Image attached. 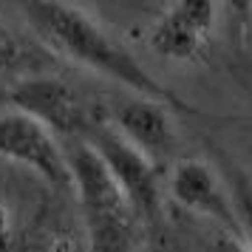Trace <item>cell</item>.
<instances>
[{"label":"cell","mask_w":252,"mask_h":252,"mask_svg":"<svg viewBox=\"0 0 252 252\" xmlns=\"http://www.w3.org/2000/svg\"><path fill=\"white\" fill-rule=\"evenodd\" d=\"M108 127L159 170L164 161L173 159L179 148V127L173 119V108L159 99H148V96L122 99L114 108Z\"/></svg>","instance_id":"7"},{"label":"cell","mask_w":252,"mask_h":252,"mask_svg":"<svg viewBox=\"0 0 252 252\" xmlns=\"http://www.w3.org/2000/svg\"><path fill=\"white\" fill-rule=\"evenodd\" d=\"M164 193L170 195L173 204L207 218L216 227L238 229L235 210H232V195L227 193L218 170L210 161L198 159V156L176 159L167 170Z\"/></svg>","instance_id":"8"},{"label":"cell","mask_w":252,"mask_h":252,"mask_svg":"<svg viewBox=\"0 0 252 252\" xmlns=\"http://www.w3.org/2000/svg\"><path fill=\"white\" fill-rule=\"evenodd\" d=\"M195 252H252L244 238L238 235V229H227V227H210L201 232V238L195 244Z\"/></svg>","instance_id":"9"},{"label":"cell","mask_w":252,"mask_h":252,"mask_svg":"<svg viewBox=\"0 0 252 252\" xmlns=\"http://www.w3.org/2000/svg\"><path fill=\"white\" fill-rule=\"evenodd\" d=\"M26 63V46L12 26L0 17V71H17Z\"/></svg>","instance_id":"10"},{"label":"cell","mask_w":252,"mask_h":252,"mask_svg":"<svg viewBox=\"0 0 252 252\" xmlns=\"http://www.w3.org/2000/svg\"><path fill=\"white\" fill-rule=\"evenodd\" d=\"M71 170V190L77 193L85 224V238L91 252H136L142 244V221L130 210L125 195L119 193L114 179L108 176L96 150L88 139H74L65 150Z\"/></svg>","instance_id":"2"},{"label":"cell","mask_w":252,"mask_h":252,"mask_svg":"<svg viewBox=\"0 0 252 252\" xmlns=\"http://www.w3.org/2000/svg\"><path fill=\"white\" fill-rule=\"evenodd\" d=\"M235 224H238V235L244 238V244L252 250V184L241 179L235 184Z\"/></svg>","instance_id":"11"},{"label":"cell","mask_w":252,"mask_h":252,"mask_svg":"<svg viewBox=\"0 0 252 252\" xmlns=\"http://www.w3.org/2000/svg\"><path fill=\"white\" fill-rule=\"evenodd\" d=\"M82 139H88V145L96 150L108 176L114 179V184L125 195L130 210L139 216V221L153 224L161 216V204H164L161 170L156 164H150L139 150L130 148L125 139L116 136L108 125H88Z\"/></svg>","instance_id":"3"},{"label":"cell","mask_w":252,"mask_h":252,"mask_svg":"<svg viewBox=\"0 0 252 252\" xmlns=\"http://www.w3.org/2000/svg\"><path fill=\"white\" fill-rule=\"evenodd\" d=\"M20 12L32 26L43 43H46L54 54L65 57L74 65L94 71L99 77L125 85L133 96H148V99H159V102L170 105V108H184V99L161 85L153 74H150L139 57L125 48L108 29H105L88 9L74 6V3H23Z\"/></svg>","instance_id":"1"},{"label":"cell","mask_w":252,"mask_h":252,"mask_svg":"<svg viewBox=\"0 0 252 252\" xmlns=\"http://www.w3.org/2000/svg\"><path fill=\"white\" fill-rule=\"evenodd\" d=\"M221 6L213 0H179L159 12L148 29V48L167 63H195L218 26Z\"/></svg>","instance_id":"5"},{"label":"cell","mask_w":252,"mask_h":252,"mask_svg":"<svg viewBox=\"0 0 252 252\" xmlns=\"http://www.w3.org/2000/svg\"><path fill=\"white\" fill-rule=\"evenodd\" d=\"M148 252H153V250H148Z\"/></svg>","instance_id":"12"},{"label":"cell","mask_w":252,"mask_h":252,"mask_svg":"<svg viewBox=\"0 0 252 252\" xmlns=\"http://www.w3.org/2000/svg\"><path fill=\"white\" fill-rule=\"evenodd\" d=\"M9 105L46 125L54 136L80 139L88 130V114L68 82L48 74H29L12 85Z\"/></svg>","instance_id":"6"},{"label":"cell","mask_w":252,"mask_h":252,"mask_svg":"<svg viewBox=\"0 0 252 252\" xmlns=\"http://www.w3.org/2000/svg\"><path fill=\"white\" fill-rule=\"evenodd\" d=\"M0 159L34 170L57 190H71V170L57 136L14 108L0 111Z\"/></svg>","instance_id":"4"}]
</instances>
